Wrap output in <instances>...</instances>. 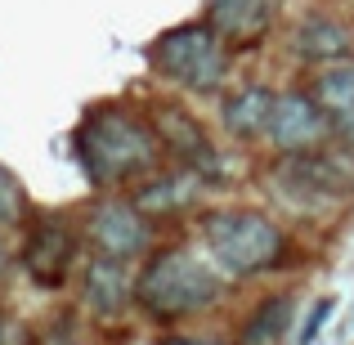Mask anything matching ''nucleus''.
I'll return each mask as SVG.
<instances>
[{
  "mask_svg": "<svg viewBox=\"0 0 354 345\" xmlns=\"http://www.w3.org/2000/svg\"><path fill=\"white\" fill-rule=\"evenodd\" d=\"M9 269V247H5V238H0V274Z\"/></svg>",
  "mask_w": 354,
  "mask_h": 345,
  "instance_id": "nucleus-21",
  "label": "nucleus"
},
{
  "mask_svg": "<svg viewBox=\"0 0 354 345\" xmlns=\"http://www.w3.org/2000/svg\"><path fill=\"white\" fill-rule=\"evenodd\" d=\"M332 314H337V301H332V296H323V301H314L310 319L301 323V337H296V345H310L314 337H319V328H323V323L332 319Z\"/></svg>",
  "mask_w": 354,
  "mask_h": 345,
  "instance_id": "nucleus-18",
  "label": "nucleus"
},
{
  "mask_svg": "<svg viewBox=\"0 0 354 345\" xmlns=\"http://www.w3.org/2000/svg\"><path fill=\"white\" fill-rule=\"evenodd\" d=\"M274 104H278V95H274L269 86L247 81V86L229 90V95L220 99V126H225V135L238 139V144H256V139L269 135Z\"/></svg>",
  "mask_w": 354,
  "mask_h": 345,
  "instance_id": "nucleus-13",
  "label": "nucleus"
},
{
  "mask_svg": "<svg viewBox=\"0 0 354 345\" xmlns=\"http://www.w3.org/2000/svg\"><path fill=\"white\" fill-rule=\"evenodd\" d=\"M229 54L234 50L207 23H180L148 45V68L189 95H220L229 81Z\"/></svg>",
  "mask_w": 354,
  "mask_h": 345,
  "instance_id": "nucleus-5",
  "label": "nucleus"
},
{
  "mask_svg": "<svg viewBox=\"0 0 354 345\" xmlns=\"http://www.w3.org/2000/svg\"><path fill=\"white\" fill-rule=\"evenodd\" d=\"M81 233L95 247V256H113V260H139L153 242V220L135 207L130 198H95L81 220Z\"/></svg>",
  "mask_w": 354,
  "mask_h": 345,
  "instance_id": "nucleus-6",
  "label": "nucleus"
},
{
  "mask_svg": "<svg viewBox=\"0 0 354 345\" xmlns=\"http://www.w3.org/2000/svg\"><path fill=\"white\" fill-rule=\"evenodd\" d=\"M27 220V193L9 166H0V229H14Z\"/></svg>",
  "mask_w": 354,
  "mask_h": 345,
  "instance_id": "nucleus-17",
  "label": "nucleus"
},
{
  "mask_svg": "<svg viewBox=\"0 0 354 345\" xmlns=\"http://www.w3.org/2000/svg\"><path fill=\"white\" fill-rule=\"evenodd\" d=\"M278 18V0H207L202 23L229 45V50H256Z\"/></svg>",
  "mask_w": 354,
  "mask_h": 345,
  "instance_id": "nucleus-11",
  "label": "nucleus"
},
{
  "mask_svg": "<svg viewBox=\"0 0 354 345\" xmlns=\"http://www.w3.org/2000/svg\"><path fill=\"white\" fill-rule=\"evenodd\" d=\"M269 144L278 157L296 153H319L332 144V117L319 108V99L310 90H283L274 104V121H269Z\"/></svg>",
  "mask_w": 354,
  "mask_h": 345,
  "instance_id": "nucleus-8",
  "label": "nucleus"
},
{
  "mask_svg": "<svg viewBox=\"0 0 354 345\" xmlns=\"http://www.w3.org/2000/svg\"><path fill=\"white\" fill-rule=\"evenodd\" d=\"M198 229H202V247H207L211 265L225 278H256V274H274V269L292 265V242L265 211L220 207V211H207Z\"/></svg>",
  "mask_w": 354,
  "mask_h": 345,
  "instance_id": "nucleus-3",
  "label": "nucleus"
},
{
  "mask_svg": "<svg viewBox=\"0 0 354 345\" xmlns=\"http://www.w3.org/2000/svg\"><path fill=\"white\" fill-rule=\"evenodd\" d=\"M220 296H225V274L184 247H166L148 256L135 278V305L157 323L198 319Z\"/></svg>",
  "mask_w": 354,
  "mask_h": 345,
  "instance_id": "nucleus-2",
  "label": "nucleus"
},
{
  "mask_svg": "<svg viewBox=\"0 0 354 345\" xmlns=\"http://www.w3.org/2000/svg\"><path fill=\"white\" fill-rule=\"evenodd\" d=\"M292 332V296H265L242 323V345H283Z\"/></svg>",
  "mask_w": 354,
  "mask_h": 345,
  "instance_id": "nucleus-16",
  "label": "nucleus"
},
{
  "mask_svg": "<svg viewBox=\"0 0 354 345\" xmlns=\"http://www.w3.org/2000/svg\"><path fill=\"white\" fill-rule=\"evenodd\" d=\"M198 175H189V171H153L148 180H139L135 184V207L144 211L148 220H157V216H175V211H184L193 198H198Z\"/></svg>",
  "mask_w": 354,
  "mask_h": 345,
  "instance_id": "nucleus-15",
  "label": "nucleus"
},
{
  "mask_svg": "<svg viewBox=\"0 0 354 345\" xmlns=\"http://www.w3.org/2000/svg\"><path fill=\"white\" fill-rule=\"evenodd\" d=\"M153 345H211V341H202V337H184V332H166V337H157Z\"/></svg>",
  "mask_w": 354,
  "mask_h": 345,
  "instance_id": "nucleus-20",
  "label": "nucleus"
},
{
  "mask_svg": "<svg viewBox=\"0 0 354 345\" xmlns=\"http://www.w3.org/2000/svg\"><path fill=\"white\" fill-rule=\"evenodd\" d=\"M310 95L319 99V108L332 117V139L354 148V59L319 68L310 81Z\"/></svg>",
  "mask_w": 354,
  "mask_h": 345,
  "instance_id": "nucleus-14",
  "label": "nucleus"
},
{
  "mask_svg": "<svg viewBox=\"0 0 354 345\" xmlns=\"http://www.w3.org/2000/svg\"><path fill=\"white\" fill-rule=\"evenodd\" d=\"M0 345H36V337L27 328H5L0 332Z\"/></svg>",
  "mask_w": 354,
  "mask_h": 345,
  "instance_id": "nucleus-19",
  "label": "nucleus"
},
{
  "mask_svg": "<svg viewBox=\"0 0 354 345\" xmlns=\"http://www.w3.org/2000/svg\"><path fill=\"white\" fill-rule=\"evenodd\" d=\"M274 184L278 202L301 216H323L337 202L354 198V148L332 139L319 153H296V157H278L274 162Z\"/></svg>",
  "mask_w": 354,
  "mask_h": 345,
  "instance_id": "nucleus-4",
  "label": "nucleus"
},
{
  "mask_svg": "<svg viewBox=\"0 0 354 345\" xmlns=\"http://www.w3.org/2000/svg\"><path fill=\"white\" fill-rule=\"evenodd\" d=\"M23 260L27 278L45 292H59L63 283L72 278V265H77V233H72L63 220H36L23 238Z\"/></svg>",
  "mask_w": 354,
  "mask_h": 345,
  "instance_id": "nucleus-9",
  "label": "nucleus"
},
{
  "mask_svg": "<svg viewBox=\"0 0 354 345\" xmlns=\"http://www.w3.org/2000/svg\"><path fill=\"white\" fill-rule=\"evenodd\" d=\"M292 54L301 63H310L314 72L332 68V63H346L354 59V27L346 18H337L332 9H310L292 27Z\"/></svg>",
  "mask_w": 354,
  "mask_h": 345,
  "instance_id": "nucleus-10",
  "label": "nucleus"
},
{
  "mask_svg": "<svg viewBox=\"0 0 354 345\" xmlns=\"http://www.w3.org/2000/svg\"><path fill=\"white\" fill-rule=\"evenodd\" d=\"M72 162L95 189H126L162 171V139L153 121L126 104H99L72 130Z\"/></svg>",
  "mask_w": 354,
  "mask_h": 345,
  "instance_id": "nucleus-1",
  "label": "nucleus"
},
{
  "mask_svg": "<svg viewBox=\"0 0 354 345\" xmlns=\"http://www.w3.org/2000/svg\"><path fill=\"white\" fill-rule=\"evenodd\" d=\"M148 121H153L157 139H162V153L175 157V166H180V171L198 175V180H220V171H225V166H220V153H216V144H211L207 126H202L189 108H180V104H157Z\"/></svg>",
  "mask_w": 354,
  "mask_h": 345,
  "instance_id": "nucleus-7",
  "label": "nucleus"
},
{
  "mask_svg": "<svg viewBox=\"0 0 354 345\" xmlns=\"http://www.w3.org/2000/svg\"><path fill=\"white\" fill-rule=\"evenodd\" d=\"M135 301V287H130V269L126 260L113 256H90L81 269V305L95 314L99 323H117L121 314Z\"/></svg>",
  "mask_w": 354,
  "mask_h": 345,
  "instance_id": "nucleus-12",
  "label": "nucleus"
}]
</instances>
